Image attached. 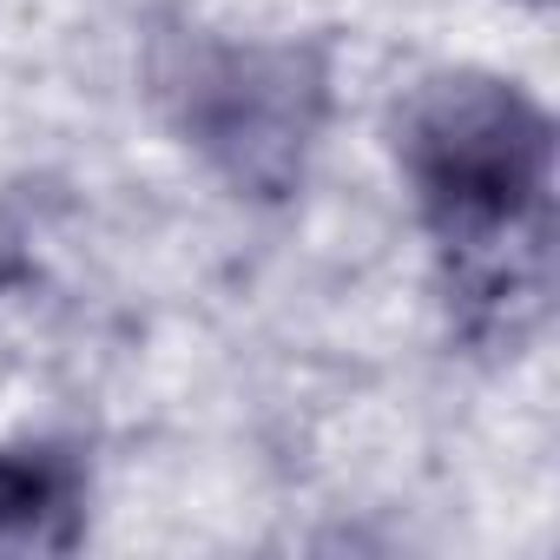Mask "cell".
I'll return each mask as SVG.
<instances>
[{"label":"cell","instance_id":"cell-1","mask_svg":"<svg viewBox=\"0 0 560 560\" xmlns=\"http://www.w3.org/2000/svg\"><path fill=\"white\" fill-rule=\"evenodd\" d=\"M396 159L442 257L455 330L521 350L553 291V119L501 73H435L396 113Z\"/></svg>","mask_w":560,"mask_h":560},{"label":"cell","instance_id":"cell-2","mask_svg":"<svg viewBox=\"0 0 560 560\" xmlns=\"http://www.w3.org/2000/svg\"><path fill=\"white\" fill-rule=\"evenodd\" d=\"M172 113L191 152L257 205H284L330 119V47L324 40H198L178 54Z\"/></svg>","mask_w":560,"mask_h":560},{"label":"cell","instance_id":"cell-3","mask_svg":"<svg viewBox=\"0 0 560 560\" xmlns=\"http://www.w3.org/2000/svg\"><path fill=\"white\" fill-rule=\"evenodd\" d=\"M86 534V462L67 442H0V553H73Z\"/></svg>","mask_w":560,"mask_h":560},{"label":"cell","instance_id":"cell-4","mask_svg":"<svg viewBox=\"0 0 560 560\" xmlns=\"http://www.w3.org/2000/svg\"><path fill=\"white\" fill-rule=\"evenodd\" d=\"M34 277V257H27V237H21V224L0 211V291H14V284H27Z\"/></svg>","mask_w":560,"mask_h":560},{"label":"cell","instance_id":"cell-5","mask_svg":"<svg viewBox=\"0 0 560 560\" xmlns=\"http://www.w3.org/2000/svg\"><path fill=\"white\" fill-rule=\"evenodd\" d=\"M527 8H547V0H527Z\"/></svg>","mask_w":560,"mask_h":560}]
</instances>
